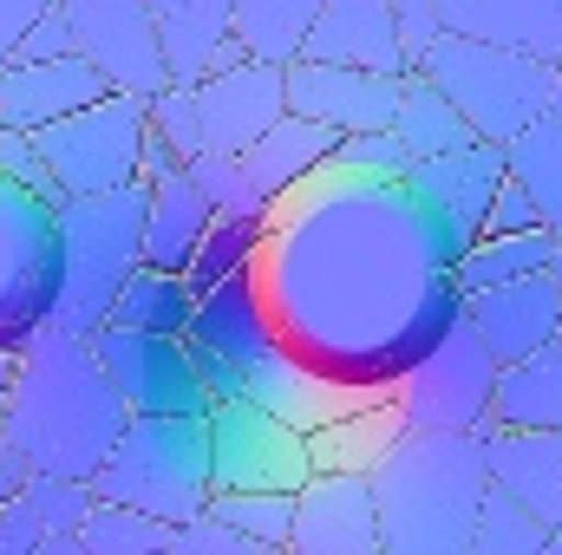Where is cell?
Wrapping results in <instances>:
<instances>
[{
    "instance_id": "cell-39",
    "label": "cell",
    "mask_w": 562,
    "mask_h": 555,
    "mask_svg": "<svg viewBox=\"0 0 562 555\" xmlns=\"http://www.w3.org/2000/svg\"><path fill=\"white\" fill-rule=\"evenodd\" d=\"M170 550L177 555H262V543H249V536L229 530L216 510H203V517H190V523L170 530Z\"/></svg>"
},
{
    "instance_id": "cell-24",
    "label": "cell",
    "mask_w": 562,
    "mask_h": 555,
    "mask_svg": "<svg viewBox=\"0 0 562 555\" xmlns=\"http://www.w3.org/2000/svg\"><path fill=\"white\" fill-rule=\"evenodd\" d=\"M334 144H340V132H327V125H314V118H301V112H281L262 138L243 144V150H229V157L243 163L249 190L276 196V190H288V183H301L314 163H327Z\"/></svg>"
},
{
    "instance_id": "cell-18",
    "label": "cell",
    "mask_w": 562,
    "mask_h": 555,
    "mask_svg": "<svg viewBox=\"0 0 562 555\" xmlns=\"http://www.w3.org/2000/svg\"><path fill=\"white\" fill-rule=\"evenodd\" d=\"M105 72L86 53H53V59H7L0 66V125L13 132H40L92 99H105Z\"/></svg>"
},
{
    "instance_id": "cell-23",
    "label": "cell",
    "mask_w": 562,
    "mask_h": 555,
    "mask_svg": "<svg viewBox=\"0 0 562 555\" xmlns=\"http://www.w3.org/2000/svg\"><path fill=\"white\" fill-rule=\"evenodd\" d=\"M210 216H216V209H210L203 183L190 177V163L150 177V196H144V262L183 275V269H190V249H196V236H203Z\"/></svg>"
},
{
    "instance_id": "cell-6",
    "label": "cell",
    "mask_w": 562,
    "mask_h": 555,
    "mask_svg": "<svg viewBox=\"0 0 562 555\" xmlns=\"http://www.w3.org/2000/svg\"><path fill=\"white\" fill-rule=\"evenodd\" d=\"M419 72L464 112V125L491 144H510L537 112H550V86H557V59L491 46V39H471V33H438L419 53Z\"/></svg>"
},
{
    "instance_id": "cell-31",
    "label": "cell",
    "mask_w": 562,
    "mask_h": 555,
    "mask_svg": "<svg viewBox=\"0 0 562 555\" xmlns=\"http://www.w3.org/2000/svg\"><path fill=\"white\" fill-rule=\"evenodd\" d=\"M229 13H236V39H243V53L288 66V59L301 53V39H307L321 0H229Z\"/></svg>"
},
{
    "instance_id": "cell-45",
    "label": "cell",
    "mask_w": 562,
    "mask_h": 555,
    "mask_svg": "<svg viewBox=\"0 0 562 555\" xmlns=\"http://www.w3.org/2000/svg\"><path fill=\"white\" fill-rule=\"evenodd\" d=\"M53 53H72V26H66V13H59V0L20 33V46H13V59H53Z\"/></svg>"
},
{
    "instance_id": "cell-22",
    "label": "cell",
    "mask_w": 562,
    "mask_h": 555,
    "mask_svg": "<svg viewBox=\"0 0 562 555\" xmlns=\"http://www.w3.org/2000/svg\"><path fill=\"white\" fill-rule=\"evenodd\" d=\"M438 20L445 33H471L537 59L562 53V0H438Z\"/></svg>"
},
{
    "instance_id": "cell-4",
    "label": "cell",
    "mask_w": 562,
    "mask_h": 555,
    "mask_svg": "<svg viewBox=\"0 0 562 555\" xmlns=\"http://www.w3.org/2000/svg\"><path fill=\"white\" fill-rule=\"evenodd\" d=\"M144 196L150 183L132 177L119 190H99V196H66L59 203V242H66V281H59V301H53V320L59 333H92L112 320V294L125 287V275L144 262Z\"/></svg>"
},
{
    "instance_id": "cell-40",
    "label": "cell",
    "mask_w": 562,
    "mask_h": 555,
    "mask_svg": "<svg viewBox=\"0 0 562 555\" xmlns=\"http://www.w3.org/2000/svg\"><path fill=\"white\" fill-rule=\"evenodd\" d=\"M0 170L13 177V183H26L33 196H46V203H66L59 196V183H53V170H46V157H40V144H33V132H0Z\"/></svg>"
},
{
    "instance_id": "cell-17",
    "label": "cell",
    "mask_w": 562,
    "mask_h": 555,
    "mask_svg": "<svg viewBox=\"0 0 562 555\" xmlns=\"http://www.w3.org/2000/svg\"><path fill=\"white\" fill-rule=\"evenodd\" d=\"M406 183H413L425 203L445 216V229H451L458 242H471V236L484 229L491 190L504 183V144L471 138V144H458V150L413 157V163H406Z\"/></svg>"
},
{
    "instance_id": "cell-47",
    "label": "cell",
    "mask_w": 562,
    "mask_h": 555,
    "mask_svg": "<svg viewBox=\"0 0 562 555\" xmlns=\"http://www.w3.org/2000/svg\"><path fill=\"white\" fill-rule=\"evenodd\" d=\"M20 484H26V457H20V451L0 438V497H13Z\"/></svg>"
},
{
    "instance_id": "cell-16",
    "label": "cell",
    "mask_w": 562,
    "mask_h": 555,
    "mask_svg": "<svg viewBox=\"0 0 562 555\" xmlns=\"http://www.w3.org/2000/svg\"><path fill=\"white\" fill-rule=\"evenodd\" d=\"M557 314H562V287L550 281V269L464 294V320L477 327V340L491 347L497 366H510V360L550 347V340H557Z\"/></svg>"
},
{
    "instance_id": "cell-50",
    "label": "cell",
    "mask_w": 562,
    "mask_h": 555,
    "mask_svg": "<svg viewBox=\"0 0 562 555\" xmlns=\"http://www.w3.org/2000/svg\"><path fill=\"white\" fill-rule=\"evenodd\" d=\"M550 112L562 118V66H557V86H550Z\"/></svg>"
},
{
    "instance_id": "cell-14",
    "label": "cell",
    "mask_w": 562,
    "mask_h": 555,
    "mask_svg": "<svg viewBox=\"0 0 562 555\" xmlns=\"http://www.w3.org/2000/svg\"><path fill=\"white\" fill-rule=\"evenodd\" d=\"M288 555H380L373 477L367 471H307L294 490Z\"/></svg>"
},
{
    "instance_id": "cell-43",
    "label": "cell",
    "mask_w": 562,
    "mask_h": 555,
    "mask_svg": "<svg viewBox=\"0 0 562 555\" xmlns=\"http://www.w3.org/2000/svg\"><path fill=\"white\" fill-rule=\"evenodd\" d=\"M393 7V26H400V46H406V66H419V53L445 33L438 20V0H386Z\"/></svg>"
},
{
    "instance_id": "cell-44",
    "label": "cell",
    "mask_w": 562,
    "mask_h": 555,
    "mask_svg": "<svg viewBox=\"0 0 562 555\" xmlns=\"http://www.w3.org/2000/svg\"><path fill=\"white\" fill-rule=\"evenodd\" d=\"M543 216H537V203H530V190L504 170V183L491 190V209H484V229H537Z\"/></svg>"
},
{
    "instance_id": "cell-13",
    "label": "cell",
    "mask_w": 562,
    "mask_h": 555,
    "mask_svg": "<svg viewBox=\"0 0 562 555\" xmlns=\"http://www.w3.org/2000/svg\"><path fill=\"white\" fill-rule=\"evenodd\" d=\"M281 92H288V112H301V118H314L327 132H386L393 105H400V72L301 53V59L281 66Z\"/></svg>"
},
{
    "instance_id": "cell-10",
    "label": "cell",
    "mask_w": 562,
    "mask_h": 555,
    "mask_svg": "<svg viewBox=\"0 0 562 555\" xmlns=\"http://www.w3.org/2000/svg\"><path fill=\"white\" fill-rule=\"evenodd\" d=\"M210 484L216 490H301L307 464V431L256 399H216L210 412Z\"/></svg>"
},
{
    "instance_id": "cell-12",
    "label": "cell",
    "mask_w": 562,
    "mask_h": 555,
    "mask_svg": "<svg viewBox=\"0 0 562 555\" xmlns=\"http://www.w3.org/2000/svg\"><path fill=\"white\" fill-rule=\"evenodd\" d=\"M66 26H72V53H86L112 92H164L170 66L150 26V0H59Z\"/></svg>"
},
{
    "instance_id": "cell-46",
    "label": "cell",
    "mask_w": 562,
    "mask_h": 555,
    "mask_svg": "<svg viewBox=\"0 0 562 555\" xmlns=\"http://www.w3.org/2000/svg\"><path fill=\"white\" fill-rule=\"evenodd\" d=\"M46 7H53V0H0V66L13 59L20 33H26V26H33V20L46 13Z\"/></svg>"
},
{
    "instance_id": "cell-37",
    "label": "cell",
    "mask_w": 562,
    "mask_h": 555,
    "mask_svg": "<svg viewBox=\"0 0 562 555\" xmlns=\"http://www.w3.org/2000/svg\"><path fill=\"white\" fill-rule=\"evenodd\" d=\"M190 177L203 183L210 209H229V216H262V209H269V196L249 190V177H243V163H236L229 150H196V157H190Z\"/></svg>"
},
{
    "instance_id": "cell-41",
    "label": "cell",
    "mask_w": 562,
    "mask_h": 555,
    "mask_svg": "<svg viewBox=\"0 0 562 555\" xmlns=\"http://www.w3.org/2000/svg\"><path fill=\"white\" fill-rule=\"evenodd\" d=\"M334 157L340 163H360V170H386V177H406V163H413V150L393 138V125L386 132H340Z\"/></svg>"
},
{
    "instance_id": "cell-5",
    "label": "cell",
    "mask_w": 562,
    "mask_h": 555,
    "mask_svg": "<svg viewBox=\"0 0 562 555\" xmlns=\"http://www.w3.org/2000/svg\"><path fill=\"white\" fill-rule=\"evenodd\" d=\"M105 503H132L157 523H190L210 510V424L177 412H132L105 464L92 471Z\"/></svg>"
},
{
    "instance_id": "cell-49",
    "label": "cell",
    "mask_w": 562,
    "mask_h": 555,
    "mask_svg": "<svg viewBox=\"0 0 562 555\" xmlns=\"http://www.w3.org/2000/svg\"><path fill=\"white\" fill-rule=\"evenodd\" d=\"M543 269H550V281H557V287H562V236H557V242H550V262H543Z\"/></svg>"
},
{
    "instance_id": "cell-48",
    "label": "cell",
    "mask_w": 562,
    "mask_h": 555,
    "mask_svg": "<svg viewBox=\"0 0 562 555\" xmlns=\"http://www.w3.org/2000/svg\"><path fill=\"white\" fill-rule=\"evenodd\" d=\"M13 380H20V347H0V406L13 393Z\"/></svg>"
},
{
    "instance_id": "cell-7",
    "label": "cell",
    "mask_w": 562,
    "mask_h": 555,
    "mask_svg": "<svg viewBox=\"0 0 562 555\" xmlns=\"http://www.w3.org/2000/svg\"><path fill=\"white\" fill-rule=\"evenodd\" d=\"M66 242H59V203L33 196L0 170V347H26L59 301Z\"/></svg>"
},
{
    "instance_id": "cell-2",
    "label": "cell",
    "mask_w": 562,
    "mask_h": 555,
    "mask_svg": "<svg viewBox=\"0 0 562 555\" xmlns=\"http://www.w3.org/2000/svg\"><path fill=\"white\" fill-rule=\"evenodd\" d=\"M125 399L99 366L92 340L40 327L20 347V380L0 406V438L26 457V471L92 477L125 431Z\"/></svg>"
},
{
    "instance_id": "cell-35",
    "label": "cell",
    "mask_w": 562,
    "mask_h": 555,
    "mask_svg": "<svg viewBox=\"0 0 562 555\" xmlns=\"http://www.w3.org/2000/svg\"><path fill=\"white\" fill-rule=\"evenodd\" d=\"M210 510L243 530L262 550H288V523H294V490H210Z\"/></svg>"
},
{
    "instance_id": "cell-21",
    "label": "cell",
    "mask_w": 562,
    "mask_h": 555,
    "mask_svg": "<svg viewBox=\"0 0 562 555\" xmlns=\"http://www.w3.org/2000/svg\"><path fill=\"white\" fill-rule=\"evenodd\" d=\"M301 53L307 59H340V66H373V72H406V46H400V26H393L386 0H321Z\"/></svg>"
},
{
    "instance_id": "cell-32",
    "label": "cell",
    "mask_w": 562,
    "mask_h": 555,
    "mask_svg": "<svg viewBox=\"0 0 562 555\" xmlns=\"http://www.w3.org/2000/svg\"><path fill=\"white\" fill-rule=\"evenodd\" d=\"M550 550V523L530 517L510 490L484 484V503H477V530H471V555H543Z\"/></svg>"
},
{
    "instance_id": "cell-1",
    "label": "cell",
    "mask_w": 562,
    "mask_h": 555,
    "mask_svg": "<svg viewBox=\"0 0 562 555\" xmlns=\"http://www.w3.org/2000/svg\"><path fill=\"white\" fill-rule=\"evenodd\" d=\"M458 249L406 177L327 157L269 196L249 287L307 373L393 393L451 320H464V287L451 281Z\"/></svg>"
},
{
    "instance_id": "cell-27",
    "label": "cell",
    "mask_w": 562,
    "mask_h": 555,
    "mask_svg": "<svg viewBox=\"0 0 562 555\" xmlns=\"http://www.w3.org/2000/svg\"><path fill=\"white\" fill-rule=\"evenodd\" d=\"M550 242H557V229H477L464 249H458V262H451V281L464 287V294H477V287H497V281H517V275H537L543 262H550Z\"/></svg>"
},
{
    "instance_id": "cell-36",
    "label": "cell",
    "mask_w": 562,
    "mask_h": 555,
    "mask_svg": "<svg viewBox=\"0 0 562 555\" xmlns=\"http://www.w3.org/2000/svg\"><path fill=\"white\" fill-rule=\"evenodd\" d=\"M26 497H33V510H40V530L46 536H79V523L92 517V503H99V490H92V477H59V471H26V484H20Z\"/></svg>"
},
{
    "instance_id": "cell-38",
    "label": "cell",
    "mask_w": 562,
    "mask_h": 555,
    "mask_svg": "<svg viewBox=\"0 0 562 555\" xmlns=\"http://www.w3.org/2000/svg\"><path fill=\"white\" fill-rule=\"evenodd\" d=\"M144 118H150V132L170 144L183 163L203 150V125H196V99H190V86H164V92H150V99H144Z\"/></svg>"
},
{
    "instance_id": "cell-42",
    "label": "cell",
    "mask_w": 562,
    "mask_h": 555,
    "mask_svg": "<svg viewBox=\"0 0 562 555\" xmlns=\"http://www.w3.org/2000/svg\"><path fill=\"white\" fill-rule=\"evenodd\" d=\"M40 543H46V530H40L33 497L26 490L0 497V555H40Z\"/></svg>"
},
{
    "instance_id": "cell-51",
    "label": "cell",
    "mask_w": 562,
    "mask_h": 555,
    "mask_svg": "<svg viewBox=\"0 0 562 555\" xmlns=\"http://www.w3.org/2000/svg\"><path fill=\"white\" fill-rule=\"evenodd\" d=\"M557 340H562V314H557Z\"/></svg>"
},
{
    "instance_id": "cell-34",
    "label": "cell",
    "mask_w": 562,
    "mask_h": 555,
    "mask_svg": "<svg viewBox=\"0 0 562 555\" xmlns=\"http://www.w3.org/2000/svg\"><path fill=\"white\" fill-rule=\"evenodd\" d=\"M256 229H262V216H229V209H216V216L203 223L196 249H190L183 281H190V287H210V281L249 269V256H256Z\"/></svg>"
},
{
    "instance_id": "cell-52",
    "label": "cell",
    "mask_w": 562,
    "mask_h": 555,
    "mask_svg": "<svg viewBox=\"0 0 562 555\" xmlns=\"http://www.w3.org/2000/svg\"><path fill=\"white\" fill-rule=\"evenodd\" d=\"M557 66H562V53H557Z\"/></svg>"
},
{
    "instance_id": "cell-19",
    "label": "cell",
    "mask_w": 562,
    "mask_h": 555,
    "mask_svg": "<svg viewBox=\"0 0 562 555\" xmlns=\"http://www.w3.org/2000/svg\"><path fill=\"white\" fill-rule=\"evenodd\" d=\"M484 464L491 484L510 490L530 517L562 530V431L543 424H484Z\"/></svg>"
},
{
    "instance_id": "cell-53",
    "label": "cell",
    "mask_w": 562,
    "mask_h": 555,
    "mask_svg": "<svg viewBox=\"0 0 562 555\" xmlns=\"http://www.w3.org/2000/svg\"><path fill=\"white\" fill-rule=\"evenodd\" d=\"M0 132H7V125H0Z\"/></svg>"
},
{
    "instance_id": "cell-8",
    "label": "cell",
    "mask_w": 562,
    "mask_h": 555,
    "mask_svg": "<svg viewBox=\"0 0 562 555\" xmlns=\"http://www.w3.org/2000/svg\"><path fill=\"white\" fill-rule=\"evenodd\" d=\"M144 99L138 92H105L53 125H40L33 144L59 183V196H99V190H119L138 177V157H144Z\"/></svg>"
},
{
    "instance_id": "cell-29",
    "label": "cell",
    "mask_w": 562,
    "mask_h": 555,
    "mask_svg": "<svg viewBox=\"0 0 562 555\" xmlns=\"http://www.w3.org/2000/svg\"><path fill=\"white\" fill-rule=\"evenodd\" d=\"M504 170L530 190L543 229H557L562 236V118L557 112H537L517 138L504 144Z\"/></svg>"
},
{
    "instance_id": "cell-15",
    "label": "cell",
    "mask_w": 562,
    "mask_h": 555,
    "mask_svg": "<svg viewBox=\"0 0 562 555\" xmlns=\"http://www.w3.org/2000/svg\"><path fill=\"white\" fill-rule=\"evenodd\" d=\"M190 99H196L203 150H243V144H256L281 112H288L281 66L276 59H256V53H243V59L203 72V79L190 86Z\"/></svg>"
},
{
    "instance_id": "cell-26",
    "label": "cell",
    "mask_w": 562,
    "mask_h": 555,
    "mask_svg": "<svg viewBox=\"0 0 562 555\" xmlns=\"http://www.w3.org/2000/svg\"><path fill=\"white\" fill-rule=\"evenodd\" d=\"M400 431H406V418H400L393 399H386V406L340 412V418H327V424L307 431V464H314V471H373Z\"/></svg>"
},
{
    "instance_id": "cell-20",
    "label": "cell",
    "mask_w": 562,
    "mask_h": 555,
    "mask_svg": "<svg viewBox=\"0 0 562 555\" xmlns=\"http://www.w3.org/2000/svg\"><path fill=\"white\" fill-rule=\"evenodd\" d=\"M150 26H157L164 66H170V86H196L203 72L243 59V39H236V13H229V0H150Z\"/></svg>"
},
{
    "instance_id": "cell-30",
    "label": "cell",
    "mask_w": 562,
    "mask_h": 555,
    "mask_svg": "<svg viewBox=\"0 0 562 555\" xmlns=\"http://www.w3.org/2000/svg\"><path fill=\"white\" fill-rule=\"evenodd\" d=\"M190 307H196V287L177 269H150V262H138L125 275V287L112 294V320L119 327H144V333H183Z\"/></svg>"
},
{
    "instance_id": "cell-11",
    "label": "cell",
    "mask_w": 562,
    "mask_h": 555,
    "mask_svg": "<svg viewBox=\"0 0 562 555\" xmlns=\"http://www.w3.org/2000/svg\"><path fill=\"white\" fill-rule=\"evenodd\" d=\"M86 340H92L99 366L112 373L125 412L203 418L210 406H216L210 386H203V373H196V360H190V340H183V333H144V327L105 320V327H92Z\"/></svg>"
},
{
    "instance_id": "cell-28",
    "label": "cell",
    "mask_w": 562,
    "mask_h": 555,
    "mask_svg": "<svg viewBox=\"0 0 562 555\" xmlns=\"http://www.w3.org/2000/svg\"><path fill=\"white\" fill-rule=\"evenodd\" d=\"M393 138L406 144L413 157H431V150H458V144H471L477 132L464 125V112L425 79L419 66H406V72H400V105H393Z\"/></svg>"
},
{
    "instance_id": "cell-33",
    "label": "cell",
    "mask_w": 562,
    "mask_h": 555,
    "mask_svg": "<svg viewBox=\"0 0 562 555\" xmlns=\"http://www.w3.org/2000/svg\"><path fill=\"white\" fill-rule=\"evenodd\" d=\"M79 550L86 555H164L170 550V523L144 517L132 503H92V517L79 523Z\"/></svg>"
},
{
    "instance_id": "cell-9",
    "label": "cell",
    "mask_w": 562,
    "mask_h": 555,
    "mask_svg": "<svg viewBox=\"0 0 562 555\" xmlns=\"http://www.w3.org/2000/svg\"><path fill=\"white\" fill-rule=\"evenodd\" d=\"M491 393H497V360H491V347L477 340L471 320H451V333L393 380L400 418L431 424V431H484L491 424Z\"/></svg>"
},
{
    "instance_id": "cell-25",
    "label": "cell",
    "mask_w": 562,
    "mask_h": 555,
    "mask_svg": "<svg viewBox=\"0 0 562 555\" xmlns=\"http://www.w3.org/2000/svg\"><path fill=\"white\" fill-rule=\"evenodd\" d=\"M491 424H543V431H562V340L510 360V366H497Z\"/></svg>"
},
{
    "instance_id": "cell-3",
    "label": "cell",
    "mask_w": 562,
    "mask_h": 555,
    "mask_svg": "<svg viewBox=\"0 0 562 555\" xmlns=\"http://www.w3.org/2000/svg\"><path fill=\"white\" fill-rule=\"evenodd\" d=\"M367 477H373L380 555H471L477 503L491 484L484 431L406 424Z\"/></svg>"
}]
</instances>
